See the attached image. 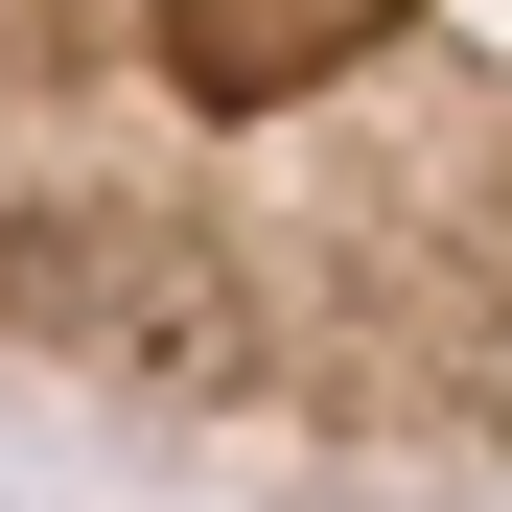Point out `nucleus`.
I'll list each match as a JSON object with an SVG mask.
<instances>
[{
	"label": "nucleus",
	"mask_w": 512,
	"mask_h": 512,
	"mask_svg": "<svg viewBox=\"0 0 512 512\" xmlns=\"http://www.w3.org/2000/svg\"><path fill=\"white\" fill-rule=\"evenodd\" d=\"M0 396L280 512H512V0H0Z\"/></svg>",
	"instance_id": "nucleus-1"
}]
</instances>
